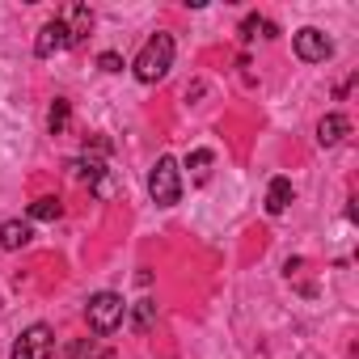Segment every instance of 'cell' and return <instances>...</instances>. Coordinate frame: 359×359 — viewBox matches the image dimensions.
<instances>
[{
	"mask_svg": "<svg viewBox=\"0 0 359 359\" xmlns=\"http://www.w3.org/2000/svg\"><path fill=\"white\" fill-rule=\"evenodd\" d=\"M51 351H55V334H51V325L34 321V325L13 342V355H9V359H51Z\"/></svg>",
	"mask_w": 359,
	"mask_h": 359,
	"instance_id": "obj_4",
	"label": "cell"
},
{
	"mask_svg": "<svg viewBox=\"0 0 359 359\" xmlns=\"http://www.w3.org/2000/svg\"><path fill=\"white\" fill-rule=\"evenodd\" d=\"M97 68H102V72H123V55L102 51V55H97Z\"/></svg>",
	"mask_w": 359,
	"mask_h": 359,
	"instance_id": "obj_16",
	"label": "cell"
},
{
	"mask_svg": "<svg viewBox=\"0 0 359 359\" xmlns=\"http://www.w3.org/2000/svg\"><path fill=\"white\" fill-rule=\"evenodd\" d=\"M72 173L81 177V182H89V187H97L102 177H106V165L97 161V156H76L72 161Z\"/></svg>",
	"mask_w": 359,
	"mask_h": 359,
	"instance_id": "obj_11",
	"label": "cell"
},
{
	"mask_svg": "<svg viewBox=\"0 0 359 359\" xmlns=\"http://www.w3.org/2000/svg\"><path fill=\"white\" fill-rule=\"evenodd\" d=\"M152 321H156V300H135V309H131V325L144 334V330H152Z\"/></svg>",
	"mask_w": 359,
	"mask_h": 359,
	"instance_id": "obj_15",
	"label": "cell"
},
{
	"mask_svg": "<svg viewBox=\"0 0 359 359\" xmlns=\"http://www.w3.org/2000/svg\"><path fill=\"white\" fill-rule=\"evenodd\" d=\"M148 195L161 208H173L177 199H182V169H177L173 156H156V165L148 173Z\"/></svg>",
	"mask_w": 359,
	"mask_h": 359,
	"instance_id": "obj_3",
	"label": "cell"
},
{
	"mask_svg": "<svg viewBox=\"0 0 359 359\" xmlns=\"http://www.w3.org/2000/svg\"><path fill=\"white\" fill-rule=\"evenodd\" d=\"M195 173H208V165H212V152L208 148H199V152H191V161H187Z\"/></svg>",
	"mask_w": 359,
	"mask_h": 359,
	"instance_id": "obj_17",
	"label": "cell"
},
{
	"mask_svg": "<svg viewBox=\"0 0 359 359\" xmlns=\"http://www.w3.org/2000/svg\"><path fill=\"white\" fill-rule=\"evenodd\" d=\"M296 55L304 60V64H321V60H330L334 55V43L317 30V26H304V30H296Z\"/></svg>",
	"mask_w": 359,
	"mask_h": 359,
	"instance_id": "obj_5",
	"label": "cell"
},
{
	"mask_svg": "<svg viewBox=\"0 0 359 359\" xmlns=\"http://www.w3.org/2000/svg\"><path fill=\"white\" fill-rule=\"evenodd\" d=\"M60 216H64V203H60V199H51V195L30 203V220H60Z\"/></svg>",
	"mask_w": 359,
	"mask_h": 359,
	"instance_id": "obj_14",
	"label": "cell"
},
{
	"mask_svg": "<svg viewBox=\"0 0 359 359\" xmlns=\"http://www.w3.org/2000/svg\"><path fill=\"white\" fill-rule=\"evenodd\" d=\"M135 76L144 81V85H156V81H165L169 76V68H173V39L169 34H152L148 43H144V51L135 55Z\"/></svg>",
	"mask_w": 359,
	"mask_h": 359,
	"instance_id": "obj_1",
	"label": "cell"
},
{
	"mask_svg": "<svg viewBox=\"0 0 359 359\" xmlns=\"http://www.w3.org/2000/svg\"><path fill=\"white\" fill-rule=\"evenodd\" d=\"M68 118H72V106H68L64 97H55V106H51V114H47L51 135H64V131H68Z\"/></svg>",
	"mask_w": 359,
	"mask_h": 359,
	"instance_id": "obj_13",
	"label": "cell"
},
{
	"mask_svg": "<svg viewBox=\"0 0 359 359\" xmlns=\"http://www.w3.org/2000/svg\"><path fill=\"white\" fill-rule=\"evenodd\" d=\"M72 43H68V30H64V22L55 18V22H47L43 30H39V43H34V51L43 55V60H51L55 51H68Z\"/></svg>",
	"mask_w": 359,
	"mask_h": 359,
	"instance_id": "obj_6",
	"label": "cell"
},
{
	"mask_svg": "<svg viewBox=\"0 0 359 359\" xmlns=\"http://www.w3.org/2000/svg\"><path fill=\"white\" fill-rule=\"evenodd\" d=\"M64 30H68V43H72V47H76V43H85V39H89V30H93V13H89V5H68Z\"/></svg>",
	"mask_w": 359,
	"mask_h": 359,
	"instance_id": "obj_7",
	"label": "cell"
},
{
	"mask_svg": "<svg viewBox=\"0 0 359 359\" xmlns=\"http://www.w3.org/2000/svg\"><path fill=\"white\" fill-rule=\"evenodd\" d=\"M258 34H262V39H275L279 30H275V22H266V18H258V13H250V18L241 22V39H245V43H254Z\"/></svg>",
	"mask_w": 359,
	"mask_h": 359,
	"instance_id": "obj_12",
	"label": "cell"
},
{
	"mask_svg": "<svg viewBox=\"0 0 359 359\" xmlns=\"http://www.w3.org/2000/svg\"><path fill=\"white\" fill-rule=\"evenodd\" d=\"M30 241H34V229L26 220H5L0 224V250H22Z\"/></svg>",
	"mask_w": 359,
	"mask_h": 359,
	"instance_id": "obj_8",
	"label": "cell"
},
{
	"mask_svg": "<svg viewBox=\"0 0 359 359\" xmlns=\"http://www.w3.org/2000/svg\"><path fill=\"white\" fill-rule=\"evenodd\" d=\"M292 182H287V177H271V187H266V212L271 216H283L287 208H292Z\"/></svg>",
	"mask_w": 359,
	"mask_h": 359,
	"instance_id": "obj_9",
	"label": "cell"
},
{
	"mask_svg": "<svg viewBox=\"0 0 359 359\" xmlns=\"http://www.w3.org/2000/svg\"><path fill=\"white\" fill-rule=\"evenodd\" d=\"M123 317H127V304H123V296L118 292H97V296H89V304H85V321H89V330L93 334H114L118 325H123Z\"/></svg>",
	"mask_w": 359,
	"mask_h": 359,
	"instance_id": "obj_2",
	"label": "cell"
},
{
	"mask_svg": "<svg viewBox=\"0 0 359 359\" xmlns=\"http://www.w3.org/2000/svg\"><path fill=\"white\" fill-rule=\"evenodd\" d=\"M346 131H351V123H346L342 114H325V118L317 123V144H321V148H334V144H342Z\"/></svg>",
	"mask_w": 359,
	"mask_h": 359,
	"instance_id": "obj_10",
	"label": "cell"
}]
</instances>
